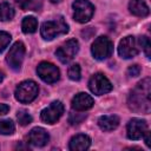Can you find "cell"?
<instances>
[{"label":"cell","mask_w":151,"mask_h":151,"mask_svg":"<svg viewBox=\"0 0 151 151\" xmlns=\"http://www.w3.org/2000/svg\"><path fill=\"white\" fill-rule=\"evenodd\" d=\"M151 80L150 78H145L137 84V86L132 90L129 96V107L136 112L149 113L151 103H150V93H151Z\"/></svg>","instance_id":"cell-1"},{"label":"cell","mask_w":151,"mask_h":151,"mask_svg":"<svg viewBox=\"0 0 151 151\" xmlns=\"http://www.w3.org/2000/svg\"><path fill=\"white\" fill-rule=\"evenodd\" d=\"M67 32H68V26L61 17L54 20L45 21L41 25V37L45 40H52L58 35L66 34Z\"/></svg>","instance_id":"cell-2"},{"label":"cell","mask_w":151,"mask_h":151,"mask_svg":"<svg viewBox=\"0 0 151 151\" xmlns=\"http://www.w3.org/2000/svg\"><path fill=\"white\" fill-rule=\"evenodd\" d=\"M39 92V87L35 81L33 80H25L20 83L15 88V98L18 101L22 104H27L33 101Z\"/></svg>","instance_id":"cell-3"},{"label":"cell","mask_w":151,"mask_h":151,"mask_svg":"<svg viewBox=\"0 0 151 151\" xmlns=\"http://www.w3.org/2000/svg\"><path fill=\"white\" fill-rule=\"evenodd\" d=\"M92 55L97 60H104L112 54L113 44L107 37H98L92 44Z\"/></svg>","instance_id":"cell-4"},{"label":"cell","mask_w":151,"mask_h":151,"mask_svg":"<svg viewBox=\"0 0 151 151\" xmlns=\"http://www.w3.org/2000/svg\"><path fill=\"white\" fill-rule=\"evenodd\" d=\"M72 6L74 11L73 18L76 21L84 24V22H87L92 18L94 7L88 0H76Z\"/></svg>","instance_id":"cell-5"},{"label":"cell","mask_w":151,"mask_h":151,"mask_svg":"<svg viewBox=\"0 0 151 151\" xmlns=\"http://www.w3.org/2000/svg\"><path fill=\"white\" fill-rule=\"evenodd\" d=\"M138 52H139V42L134 37L129 35L120 40L118 46V53L122 58L124 59L133 58L138 54Z\"/></svg>","instance_id":"cell-6"},{"label":"cell","mask_w":151,"mask_h":151,"mask_svg":"<svg viewBox=\"0 0 151 151\" xmlns=\"http://www.w3.org/2000/svg\"><path fill=\"white\" fill-rule=\"evenodd\" d=\"M78 51H79V42L76 39H70L55 51V55L63 64H67L76 57Z\"/></svg>","instance_id":"cell-7"},{"label":"cell","mask_w":151,"mask_h":151,"mask_svg":"<svg viewBox=\"0 0 151 151\" xmlns=\"http://www.w3.org/2000/svg\"><path fill=\"white\" fill-rule=\"evenodd\" d=\"M88 87L92 93L101 96L112 90V84L103 73H96L90 78Z\"/></svg>","instance_id":"cell-8"},{"label":"cell","mask_w":151,"mask_h":151,"mask_svg":"<svg viewBox=\"0 0 151 151\" xmlns=\"http://www.w3.org/2000/svg\"><path fill=\"white\" fill-rule=\"evenodd\" d=\"M24 57H25V45L21 41H18L11 47L6 60H7V63L12 70L18 71L21 67Z\"/></svg>","instance_id":"cell-9"},{"label":"cell","mask_w":151,"mask_h":151,"mask_svg":"<svg viewBox=\"0 0 151 151\" xmlns=\"http://www.w3.org/2000/svg\"><path fill=\"white\" fill-rule=\"evenodd\" d=\"M37 73L41 80H44L45 83H48V84L55 83L60 77V72H59L58 67L47 61H42L38 65Z\"/></svg>","instance_id":"cell-10"},{"label":"cell","mask_w":151,"mask_h":151,"mask_svg":"<svg viewBox=\"0 0 151 151\" xmlns=\"http://www.w3.org/2000/svg\"><path fill=\"white\" fill-rule=\"evenodd\" d=\"M64 113V105L61 101L55 100L53 103H51V105L46 109H44L40 113V118L42 122L47 123V124H54L57 123L60 117Z\"/></svg>","instance_id":"cell-11"},{"label":"cell","mask_w":151,"mask_h":151,"mask_svg":"<svg viewBox=\"0 0 151 151\" xmlns=\"http://www.w3.org/2000/svg\"><path fill=\"white\" fill-rule=\"evenodd\" d=\"M127 137L130 139L137 140L144 137L145 132L147 131V124L145 120L139 119V118H132L129 123H127Z\"/></svg>","instance_id":"cell-12"},{"label":"cell","mask_w":151,"mask_h":151,"mask_svg":"<svg viewBox=\"0 0 151 151\" xmlns=\"http://www.w3.org/2000/svg\"><path fill=\"white\" fill-rule=\"evenodd\" d=\"M48 139H50V136H48L47 131L42 127H34L28 133L29 144H32L34 146H38V147L45 146L47 144Z\"/></svg>","instance_id":"cell-13"},{"label":"cell","mask_w":151,"mask_h":151,"mask_svg":"<svg viewBox=\"0 0 151 151\" xmlns=\"http://www.w3.org/2000/svg\"><path fill=\"white\" fill-rule=\"evenodd\" d=\"M93 104H94L93 98L85 92H80V93L76 94L72 99V107L79 112L91 109L93 106Z\"/></svg>","instance_id":"cell-14"},{"label":"cell","mask_w":151,"mask_h":151,"mask_svg":"<svg viewBox=\"0 0 151 151\" xmlns=\"http://www.w3.org/2000/svg\"><path fill=\"white\" fill-rule=\"evenodd\" d=\"M91 145V138L87 134H77L74 137H72V139L70 140V150L72 151H83V150H87Z\"/></svg>","instance_id":"cell-15"},{"label":"cell","mask_w":151,"mask_h":151,"mask_svg":"<svg viewBox=\"0 0 151 151\" xmlns=\"http://www.w3.org/2000/svg\"><path fill=\"white\" fill-rule=\"evenodd\" d=\"M98 125L103 131H112L118 127L119 125V118L114 114L109 116H101L98 119Z\"/></svg>","instance_id":"cell-16"},{"label":"cell","mask_w":151,"mask_h":151,"mask_svg":"<svg viewBox=\"0 0 151 151\" xmlns=\"http://www.w3.org/2000/svg\"><path fill=\"white\" fill-rule=\"evenodd\" d=\"M129 9L133 15L137 17H146L150 12L149 6L144 0H131L129 2Z\"/></svg>","instance_id":"cell-17"},{"label":"cell","mask_w":151,"mask_h":151,"mask_svg":"<svg viewBox=\"0 0 151 151\" xmlns=\"http://www.w3.org/2000/svg\"><path fill=\"white\" fill-rule=\"evenodd\" d=\"M21 28L24 33H34L38 28V21L34 17H26L22 20Z\"/></svg>","instance_id":"cell-18"},{"label":"cell","mask_w":151,"mask_h":151,"mask_svg":"<svg viewBox=\"0 0 151 151\" xmlns=\"http://www.w3.org/2000/svg\"><path fill=\"white\" fill-rule=\"evenodd\" d=\"M14 17V9L12 6L7 2H1L0 4V20L1 21H8L12 20Z\"/></svg>","instance_id":"cell-19"},{"label":"cell","mask_w":151,"mask_h":151,"mask_svg":"<svg viewBox=\"0 0 151 151\" xmlns=\"http://www.w3.org/2000/svg\"><path fill=\"white\" fill-rule=\"evenodd\" d=\"M14 130H15V126L11 119L0 120V134H12Z\"/></svg>","instance_id":"cell-20"},{"label":"cell","mask_w":151,"mask_h":151,"mask_svg":"<svg viewBox=\"0 0 151 151\" xmlns=\"http://www.w3.org/2000/svg\"><path fill=\"white\" fill-rule=\"evenodd\" d=\"M17 118H18L19 124L22 125V126H26V125H28V124L32 123V116H31L27 111H25V110H20V111H18Z\"/></svg>","instance_id":"cell-21"},{"label":"cell","mask_w":151,"mask_h":151,"mask_svg":"<svg viewBox=\"0 0 151 151\" xmlns=\"http://www.w3.org/2000/svg\"><path fill=\"white\" fill-rule=\"evenodd\" d=\"M68 77L71 80H79L80 79V74H81V71H80V66L78 64H73L68 67Z\"/></svg>","instance_id":"cell-22"},{"label":"cell","mask_w":151,"mask_h":151,"mask_svg":"<svg viewBox=\"0 0 151 151\" xmlns=\"http://www.w3.org/2000/svg\"><path fill=\"white\" fill-rule=\"evenodd\" d=\"M138 42H139V46L143 47V50H144V52H145V55L150 59V55H151V53H150L151 42H150L149 38H146V37H140V38L138 39Z\"/></svg>","instance_id":"cell-23"},{"label":"cell","mask_w":151,"mask_h":151,"mask_svg":"<svg viewBox=\"0 0 151 151\" xmlns=\"http://www.w3.org/2000/svg\"><path fill=\"white\" fill-rule=\"evenodd\" d=\"M9 41H11V35L7 32L0 31V53L4 52V50L8 46Z\"/></svg>","instance_id":"cell-24"},{"label":"cell","mask_w":151,"mask_h":151,"mask_svg":"<svg viewBox=\"0 0 151 151\" xmlns=\"http://www.w3.org/2000/svg\"><path fill=\"white\" fill-rule=\"evenodd\" d=\"M86 118V114H80V113H71V116H70V118H68V120H70V123L71 124H79V123H81L84 119Z\"/></svg>","instance_id":"cell-25"},{"label":"cell","mask_w":151,"mask_h":151,"mask_svg":"<svg viewBox=\"0 0 151 151\" xmlns=\"http://www.w3.org/2000/svg\"><path fill=\"white\" fill-rule=\"evenodd\" d=\"M140 73V67L138 65H132L127 68V74L129 77H138Z\"/></svg>","instance_id":"cell-26"},{"label":"cell","mask_w":151,"mask_h":151,"mask_svg":"<svg viewBox=\"0 0 151 151\" xmlns=\"http://www.w3.org/2000/svg\"><path fill=\"white\" fill-rule=\"evenodd\" d=\"M8 110H9L8 105H6V104H0V116L6 114V113L8 112Z\"/></svg>","instance_id":"cell-27"},{"label":"cell","mask_w":151,"mask_h":151,"mask_svg":"<svg viewBox=\"0 0 151 151\" xmlns=\"http://www.w3.org/2000/svg\"><path fill=\"white\" fill-rule=\"evenodd\" d=\"M144 136H145V144L150 147V146H151V142H150V132H149V131H146Z\"/></svg>","instance_id":"cell-28"},{"label":"cell","mask_w":151,"mask_h":151,"mask_svg":"<svg viewBox=\"0 0 151 151\" xmlns=\"http://www.w3.org/2000/svg\"><path fill=\"white\" fill-rule=\"evenodd\" d=\"M4 78H5V74H4V72H2V71H0V83L4 80Z\"/></svg>","instance_id":"cell-29"},{"label":"cell","mask_w":151,"mask_h":151,"mask_svg":"<svg viewBox=\"0 0 151 151\" xmlns=\"http://www.w3.org/2000/svg\"><path fill=\"white\" fill-rule=\"evenodd\" d=\"M51 1H52V2H59L60 0H51Z\"/></svg>","instance_id":"cell-30"}]
</instances>
